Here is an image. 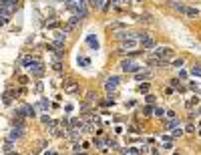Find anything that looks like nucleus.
Segmentation results:
<instances>
[{"label": "nucleus", "mask_w": 201, "mask_h": 155, "mask_svg": "<svg viewBox=\"0 0 201 155\" xmlns=\"http://www.w3.org/2000/svg\"><path fill=\"white\" fill-rule=\"evenodd\" d=\"M16 8H18V0H2L0 2V16L10 18L16 12Z\"/></svg>", "instance_id": "nucleus-1"}, {"label": "nucleus", "mask_w": 201, "mask_h": 155, "mask_svg": "<svg viewBox=\"0 0 201 155\" xmlns=\"http://www.w3.org/2000/svg\"><path fill=\"white\" fill-rule=\"evenodd\" d=\"M141 68H143V65L135 63L133 58H125V61H121V71H123V73H139Z\"/></svg>", "instance_id": "nucleus-2"}, {"label": "nucleus", "mask_w": 201, "mask_h": 155, "mask_svg": "<svg viewBox=\"0 0 201 155\" xmlns=\"http://www.w3.org/2000/svg\"><path fill=\"white\" fill-rule=\"evenodd\" d=\"M141 44H139V39H129V40H123L121 42V50L119 53L121 54H127V53H131V50H137Z\"/></svg>", "instance_id": "nucleus-3"}, {"label": "nucleus", "mask_w": 201, "mask_h": 155, "mask_svg": "<svg viewBox=\"0 0 201 155\" xmlns=\"http://www.w3.org/2000/svg\"><path fill=\"white\" fill-rule=\"evenodd\" d=\"M153 54L159 57V58H163V61H171L173 58V49L171 46H157V49L153 50Z\"/></svg>", "instance_id": "nucleus-4"}, {"label": "nucleus", "mask_w": 201, "mask_h": 155, "mask_svg": "<svg viewBox=\"0 0 201 155\" xmlns=\"http://www.w3.org/2000/svg\"><path fill=\"white\" fill-rule=\"evenodd\" d=\"M62 89H64V93H71V95H77V93L81 91L79 83L72 81V79H64V81H62Z\"/></svg>", "instance_id": "nucleus-5"}, {"label": "nucleus", "mask_w": 201, "mask_h": 155, "mask_svg": "<svg viewBox=\"0 0 201 155\" xmlns=\"http://www.w3.org/2000/svg\"><path fill=\"white\" fill-rule=\"evenodd\" d=\"M119 85H121V79L119 77H109L105 81V91L109 93V95H113V93L119 89Z\"/></svg>", "instance_id": "nucleus-6"}, {"label": "nucleus", "mask_w": 201, "mask_h": 155, "mask_svg": "<svg viewBox=\"0 0 201 155\" xmlns=\"http://www.w3.org/2000/svg\"><path fill=\"white\" fill-rule=\"evenodd\" d=\"M44 63L42 61H32V65H30V75L32 77H42L44 75Z\"/></svg>", "instance_id": "nucleus-7"}, {"label": "nucleus", "mask_w": 201, "mask_h": 155, "mask_svg": "<svg viewBox=\"0 0 201 155\" xmlns=\"http://www.w3.org/2000/svg\"><path fill=\"white\" fill-rule=\"evenodd\" d=\"M16 115H22V117H30V119H34L36 117V109H34V105H22L16 111Z\"/></svg>", "instance_id": "nucleus-8"}, {"label": "nucleus", "mask_w": 201, "mask_h": 155, "mask_svg": "<svg viewBox=\"0 0 201 155\" xmlns=\"http://www.w3.org/2000/svg\"><path fill=\"white\" fill-rule=\"evenodd\" d=\"M147 65H149V67H167L169 61H163V58L151 54V57H147Z\"/></svg>", "instance_id": "nucleus-9"}, {"label": "nucleus", "mask_w": 201, "mask_h": 155, "mask_svg": "<svg viewBox=\"0 0 201 155\" xmlns=\"http://www.w3.org/2000/svg\"><path fill=\"white\" fill-rule=\"evenodd\" d=\"M79 24H81V18H79V16H71V18L67 20V24H64V32H72Z\"/></svg>", "instance_id": "nucleus-10"}, {"label": "nucleus", "mask_w": 201, "mask_h": 155, "mask_svg": "<svg viewBox=\"0 0 201 155\" xmlns=\"http://www.w3.org/2000/svg\"><path fill=\"white\" fill-rule=\"evenodd\" d=\"M115 39L123 42V40H129V39H137V32H131V30H125L123 28L121 32H115Z\"/></svg>", "instance_id": "nucleus-11"}, {"label": "nucleus", "mask_w": 201, "mask_h": 155, "mask_svg": "<svg viewBox=\"0 0 201 155\" xmlns=\"http://www.w3.org/2000/svg\"><path fill=\"white\" fill-rule=\"evenodd\" d=\"M22 135H24V127H18V125H14V129L8 133V139H12V141H16V139H22Z\"/></svg>", "instance_id": "nucleus-12"}, {"label": "nucleus", "mask_w": 201, "mask_h": 155, "mask_svg": "<svg viewBox=\"0 0 201 155\" xmlns=\"http://www.w3.org/2000/svg\"><path fill=\"white\" fill-rule=\"evenodd\" d=\"M16 99V91H12V89H8V91L2 95V101H4V105H12V101Z\"/></svg>", "instance_id": "nucleus-13"}, {"label": "nucleus", "mask_w": 201, "mask_h": 155, "mask_svg": "<svg viewBox=\"0 0 201 155\" xmlns=\"http://www.w3.org/2000/svg\"><path fill=\"white\" fill-rule=\"evenodd\" d=\"M147 79H151V71H143V68H141L139 73H135V81H147Z\"/></svg>", "instance_id": "nucleus-14"}, {"label": "nucleus", "mask_w": 201, "mask_h": 155, "mask_svg": "<svg viewBox=\"0 0 201 155\" xmlns=\"http://www.w3.org/2000/svg\"><path fill=\"white\" fill-rule=\"evenodd\" d=\"M32 61H34V58L30 57V54H22V57H20V67H26V68H30Z\"/></svg>", "instance_id": "nucleus-15"}, {"label": "nucleus", "mask_w": 201, "mask_h": 155, "mask_svg": "<svg viewBox=\"0 0 201 155\" xmlns=\"http://www.w3.org/2000/svg\"><path fill=\"white\" fill-rule=\"evenodd\" d=\"M169 4H171L173 10H177V12H181V14H185V4H181V2H175V0H169Z\"/></svg>", "instance_id": "nucleus-16"}, {"label": "nucleus", "mask_w": 201, "mask_h": 155, "mask_svg": "<svg viewBox=\"0 0 201 155\" xmlns=\"http://www.w3.org/2000/svg\"><path fill=\"white\" fill-rule=\"evenodd\" d=\"M185 16H189V18H197V16H199V8L187 6V8H185Z\"/></svg>", "instance_id": "nucleus-17"}, {"label": "nucleus", "mask_w": 201, "mask_h": 155, "mask_svg": "<svg viewBox=\"0 0 201 155\" xmlns=\"http://www.w3.org/2000/svg\"><path fill=\"white\" fill-rule=\"evenodd\" d=\"M48 107H50V105H48L46 99H40L38 105H34V109H38V111H48Z\"/></svg>", "instance_id": "nucleus-18"}, {"label": "nucleus", "mask_w": 201, "mask_h": 155, "mask_svg": "<svg viewBox=\"0 0 201 155\" xmlns=\"http://www.w3.org/2000/svg\"><path fill=\"white\" fill-rule=\"evenodd\" d=\"M107 4V0H91V6L93 8H99V10H103V6Z\"/></svg>", "instance_id": "nucleus-19"}, {"label": "nucleus", "mask_w": 201, "mask_h": 155, "mask_svg": "<svg viewBox=\"0 0 201 155\" xmlns=\"http://www.w3.org/2000/svg\"><path fill=\"white\" fill-rule=\"evenodd\" d=\"M86 42H89V44H91V49H99V40H97V36H93V34H91V36H89V39H86Z\"/></svg>", "instance_id": "nucleus-20"}, {"label": "nucleus", "mask_w": 201, "mask_h": 155, "mask_svg": "<svg viewBox=\"0 0 201 155\" xmlns=\"http://www.w3.org/2000/svg\"><path fill=\"white\" fill-rule=\"evenodd\" d=\"M54 39L64 42V40H67V32H62V30H54Z\"/></svg>", "instance_id": "nucleus-21"}, {"label": "nucleus", "mask_w": 201, "mask_h": 155, "mask_svg": "<svg viewBox=\"0 0 201 155\" xmlns=\"http://www.w3.org/2000/svg\"><path fill=\"white\" fill-rule=\"evenodd\" d=\"M12 149H14V141H12V139H6L4 141V151L8 153V151H12Z\"/></svg>", "instance_id": "nucleus-22"}, {"label": "nucleus", "mask_w": 201, "mask_h": 155, "mask_svg": "<svg viewBox=\"0 0 201 155\" xmlns=\"http://www.w3.org/2000/svg\"><path fill=\"white\" fill-rule=\"evenodd\" d=\"M179 125V119H177V117H173V119H169V121H167V125H165V127H167V129H173V127H177Z\"/></svg>", "instance_id": "nucleus-23"}, {"label": "nucleus", "mask_w": 201, "mask_h": 155, "mask_svg": "<svg viewBox=\"0 0 201 155\" xmlns=\"http://www.w3.org/2000/svg\"><path fill=\"white\" fill-rule=\"evenodd\" d=\"M153 115L159 117V119H163V117H165V109H163V107H157V109H153Z\"/></svg>", "instance_id": "nucleus-24"}, {"label": "nucleus", "mask_w": 201, "mask_h": 155, "mask_svg": "<svg viewBox=\"0 0 201 155\" xmlns=\"http://www.w3.org/2000/svg\"><path fill=\"white\" fill-rule=\"evenodd\" d=\"M191 75H193V77H201V65H193V67H191Z\"/></svg>", "instance_id": "nucleus-25"}, {"label": "nucleus", "mask_w": 201, "mask_h": 155, "mask_svg": "<svg viewBox=\"0 0 201 155\" xmlns=\"http://www.w3.org/2000/svg\"><path fill=\"white\" fill-rule=\"evenodd\" d=\"M125 24L123 22H113V24H109V30H123Z\"/></svg>", "instance_id": "nucleus-26"}, {"label": "nucleus", "mask_w": 201, "mask_h": 155, "mask_svg": "<svg viewBox=\"0 0 201 155\" xmlns=\"http://www.w3.org/2000/svg\"><path fill=\"white\" fill-rule=\"evenodd\" d=\"M189 89H191V91H195V93H201V83H189Z\"/></svg>", "instance_id": "nucleus-27"}, {"label": "nucleus", "mask_w": 201, "mask_h": 155, "mask_svg": "<svg viewBox=\"0 0 201 155\" xmlns=\"http://www.w3.org/2000/svg\"><path fill=\"white\" fill-rule=\"evenodd\" d=\"M183 133H185V131H183V129H179V127H177V129H173V131H171V137L175 139V137H181Z\"/></svg>", "instance_id": "nucleus-28"}, {"label": "nucleus", "mask_w": 201, "mask_h": 155, "mask_svg": "<svg viewBox=\"0 0 201 155\" xmlns=\"http://www.w3.org/2000/svg\"><path fill=\"white\" fill-rule=\"evenodd\" d=\"M89 63H91V61L86 57H79V65H81V67H89Z\"/></svg>", "instance_id": "nucleus-29"}, {"label": "nucleus", "mask_w": 201, "mask_h": 155, "mask_svg": "<svg viewBox=\"0 0 201 155\" xmlns=\"http://www.w3.org/2000/svg\"><path fill=\"white\" fill-rule=\"evenodd\" d=\"M153 115V107H143V117H151Z\"/></svg>", "instance_id": "nucleus-30"}, {"label": "nucleus", "mask_w": 201, "mask_h": 155, "mask_svg": "<svg viewBox=\"0 0 201 155\" xmlns=\"http://www.w3.org/2000/svg\"><path fill=\"white\" fill-rule=\"evenodd\" d=\"M139 20H141V22H153L151 14H141V16H139Z\"/></svg>", "instance_id": "nucleus-31"}, {"label": "nucleus", "mask_w": 201, "mask_h": 155, "mask_svg": "<svg viewBox=\"0 0 201 155\" xmlns=\"http://www.w3.org/2000/svg\"><path fill=\"white\" fill-rule=\"evenodd\" d=\"M53 68L57 71V73H60V71H62V65H60V61H58V58H57V61L53 63Z\"/></svg>", "instance_id": "nucleus-32"}, {"label": "nucleus", "mask_w": 201, "mask_h": 155, "mask_svg": "<svg viewBox=\"0 0 201 155\" xmlns=\"http://www.w3.org/2000/svg\"><path fill=\"white\" fill-rule=\"evenodd\" d=\"M197 103H199V97H193V99H189V101H187V107L191 109V107H193V105H197Z\"/></svg>", "instance_id": "nucleus-33"}, {"label": "nucleus", "mask_w": 201, "mask_h": 155, "mask_svg": "<svg viewBox=\"0 0 201 155\" xmlns=\"http://www.w3.org/2000/svg\"><path fill=\"white\" fill-rule=\"evenodd\" d=\"M149 91V83H141L139 85V93H147Z\"/></svg>", "instance_id": "nucleus-34"}, {"label": "nucleus", "mask_w": 201, "mask_h": 155, "mask_svg": "<svg viewBox=\"0 0 201 155\" xmlns=\"http://www.w3.org/2000/svg\"><path fill=\"white\" fill-rule=\"evenodd\" d=\"M163 149H173V141H171V139L163 141Z\"/></svg>", "instance_id": "nucleus-35"}, {"label": "nucleus", "mask_w": 201, "mask_h": 155, "mask_svg": "<svg viewBox=\"0 0 201 155\" xmlns=\"http://www.w3.org/2000/svg\"><path fill=\"white\" fill-rule=\"evenodd\" d=\"M145 101H147L149 105H153V103H155V95H151V93H149V95H145Z\"/></svg>", "instance_id": "nucleus-36"}, {"label": "nucleus", "mask_w": 201, "mask_h": 155, "mask_svg": "<svg viewBox=\"0 0 201 155\" xmlns=\"http://www.w3.org/2000/svg\"><path fill=\"white\" fill-rule=\"evenodd\" d=\"M171 65H173V67H177V68H181V67H183V58H175Z\"/></svg>", "instance_id": "nucleus-37"}, {"label": "nucleus", "mask_w": 201, "mask_h": 155, "mask_svg": "<svg viewBox=\"0 0 201 155\" xmlns=\"http://www.w3.org/2000/svg\"><path fill=\"white\" fill-rule=\"evenodd\" d=\"M93 101H95V93L89 91V93H86V103H93Z\"/></svg>", "instance_id": "nucleus-38"}, {"label": "nucleus", "mask_w": 201, "mask_h": 155, "mask_svg": "<svg viewBox=\"0 0 201 155\" xmlns=\"http://www.w3.org/2000/svg\"><path fill=\"white\" fill-rule=\"evenodd\" d=\"M93 145H95V147H103V145H105V141H103V139H95Z\"/></svg>", "instance_id": "nucleus-39"}, {"label": "nucleus", "mask_w": 201, "mask_h": 155, "mask_svg": "<svg viewBox=\"0 0 201 155\" xmlns=\"http://www.w3.org/2000/svg\"><path fill=\"white\" fill-rule=\"evenodd\" d=\"M34 91H36V93H40V91H42V83H36V85H34Z\"/></svg>", "instance_id": "nucleus-40"}, {"label": "nucleus", "mask_w": 201, "mask_h": 155, "mask_svg": "<svg viewBox=\"0 0 201 155\" xmlns=\"http://www.w3.org/2000/svg\"><path fill=\"white\" fill-rule=\"evenodd\" d=\"M179 85H181L179 79H171V87H179Z\"/></svg>", "instance_id": "nucleus-41"}, {"label": "nucleus", "mask_w": 201, "mask_h": 155, "mask_svg": "<svg viewBox=\"0 0 201 155\" xmlns=\"http://www.w3.org/2000/svg\"><path fill=\"white\" fill-rule=\"evenodd\" d=\"M129 131H131V133H139L141 129H139V127H137V125H131V127H129Z\"/></svg>", "instance_id": "nucleus-42"}, {"label": "nucleus", "mask_w": 201, "mask_h": 155, "mask_svg": "<svg viewBox=\"0 0 201 155\" xmlns=\"http://www.w3.org/2000/svg\"><path fill=\"white\" fill-rule=\"evenodd\" d=\"M165 115H167L169 119H173V117H177V113H175V111H165Z\"/></svg>", "instance_id": "nucleus-43"}, {"label": "nucleus", "mask_w": 201, "mask_h": 155, "mask_svg": "<svg viewBox=\"0 0 201 155\" xmlns=\"http://www.w3.org/2000/svg\"><path fill=\"white\" fill-rule=\"evenodd\" d=\"M72 151H75V153H77V151H81V145H79L77 141H75V143H72Z\"/></svg>", "instance_id": "nucleus-44"}, {"label": "nucleus", "mask_w": 201, "mask_h": 155, "mask_svg": "<svg viewBox=\"0 0 201 155\" xmlns=\"http://www.w3.org/2000/svg\"><path fill=\"white\" fill-rule=\"evenodd\" d=\"M40 121H42V123H46V125H48V121H50V117H48V115H42V117H40Z\"/></svg>", "instance_id": "nucleus-45"}, {"label": "nucleus", "mask_w": 201, "mask_h": 155, "mask_svg": "<svg viewBox=\"0 0 201 155\" xmlns=\"http://www.w3.org/2000/svg\"><path fill=\"white\" fill-rule=\"evenodd\" d=\"M185 131H187V133H193V131H195V125H187Z\"/></svg>", "instance_id": "nucleus-46"}, {"label": "nucleus", "mask_w": 201, "mask_h": 155, "mask_svg": "<svg viewBox=\"0 0 201 155\" xmlns=\"http://www.w3.org/2000/svg\"><path fill=\"white\" fill-rule=\"evenodd\" d=\"M18 81H20V85H26V83H28V77H20Z\"/></svg>", "instance_id": "nucleus-47"}, {"label": "nucleus", "mask_w": 201, "mask_h": 155, "mask_svg": "<svg viewBox=\"0 0 201 155\" xmlns=\"http://www.w3.org/2000/svg\"><path fill=\"white\" fill-rule=\"evenodd\" d=\"M183 79H187V73H185V71H181V73H179V81H183Z\"/></svg>", "instance_id": "nucleus-48"}, {"label": "nucleus", "mask_w": 201, "mask_h": 155, "mask_svg": "<svg viewBox=\"0 0 201 155\" xmlns=\"http://www.w3.org/2000/svg\"><path fill=\"white\" fill-rule=\"evenodd\" d=\"M75 2H77V4H82V6H86V2H89V0H75Z\"/></svg>", "instance_id": "nucleus-49"}, {"label": "nucleus", "mask_w": 201, "mask_h": 155, "mask_svg": "<svg viewBox=\"0 0 201 155\" xmlns=\"http://www.w3.org/2000/svg\"><path fill=\"white\" fill-rule=\"evenodd\" d=\"M111 4H119V2H123V0H109Z\"/></svg>", "instance_id": "nucleus-50"}, {"label": "nucleus", "mask_w": 201, "mask_h": 155, "mask_svg": "<svg viewBox=\"0 0 201 155\" xmlns=\"http://www.w3.org/2000/svg\"><path fill=\"white\" fill-rule=\"evenodd\" d=\"M62 2H64V4H71V2H75V0H62Z\"/></svg>", "instance_id": "nucleus-51"}, {"label": "nucleus", "mask_w": 201, "mask_h": 155, "mask_svg": "<svg viewBox=\"0 0 201 155\" xmlns=\"http://www.w3.org/2000/svg\"><path fill=\"white\" fill-rule=\"evenodd\" d=\"M75 155H86V153H85V151H77V153H75Z\"/></svg>", "instance_id": "nucleus-52"}, {"label": "nucleus", "mask_w": 201, "mask_h": 155, "mask_svg": "<svg viewBox=\"0 0 201 155\" xmlns=\"http://www.w3.org/2000/svg\"><path fill=\"white\" fill-rule=\"evenodd\" d=\"M44 155H53V151H46V153H44Z\"/></svg>", "instance_id": "nucleus-53"}, {"label": "nucleus", "mask_w": 201, "mask_h": 155, "mask_svg": "<svg viewBox=\"0 0 201 155\" xmlns=\"http://www.w3.org/2000/svg\"><path fill=\"white\" fill-rule=\"evenodd\" d=\"M173 155H179V153H173Z\"/></svg>", "instance_id": "nucleus-54"}, {"label": "nucleus", "mask_w": 201, "mask_h": 155, "mask_svg": "<svg viewBox=\"0 0 201 155\" xmlns=\"http://www.w3.org/2000/svg\"><path fill=\"white\" fill-rule=\"evenodd\" d=\"M53 155H58V153H53Z\"/></svg>", "instance_id": "nucleus-55"}, {"label": "nucleus", "mask_w": 201, "mask_h": 155, "mask_svg": "<svg viewBox=\"0 0 201 155\" xmlns=\"http://www.w3.org/2000/svg\"><path fill=\"white\" fill-rule=\"evenodd\" d=\"M199 125H201V123H199Z\"/></svg>", "instance_id": "nucleus-56"}]
</instances>
